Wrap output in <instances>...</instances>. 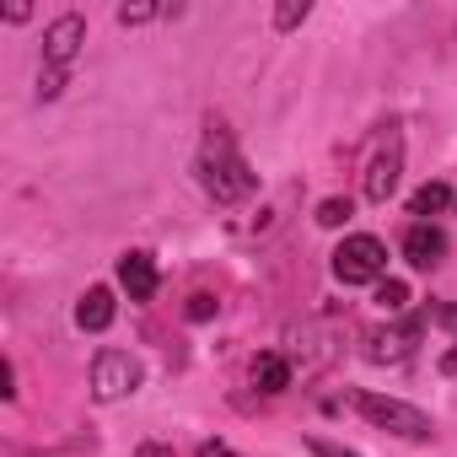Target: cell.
Instances as JSON below:
<instances>
[{
	"instance_id": "obj_1",
	"label": "cell",
	"mask_w": 457,
	"mask_h": 457,
	"mask_svg": "<svg viewBox=\"0 0 457 457\" xmlns=\"http://www.w3.org/2000/svg\"><path fill=\"white\" fill-rule=\"evenodd\" d=\"M194 172H199V188L215 204H237V199H248L259 188V172L237 156L232 135H210L204 151H199V162H194Z\"/></svg>"
},
{
	"instance_id": "obj_2",
	"label": "cell",
	"mask_w": 457,
	"mask_h": 457,
	"mask_svg": "<svg viewBox=\"0 0 457 457\" xmlns=\"http://www.w3.org/2000/svg\"><path fill=\"white\" fill-rule=\"evenodd\" d=\"M334 280L345 286H377L387 280V243L371 237V232H355L334 248Z\"/></svg>"
},
{
	"instance_id": "obj_3",
	"label": "cell",
	"mask_w": 457,
	"mask_h": 457,
	"mask_svg": "<svg viewBox=\"0 0 457 457\" xmlns=\"http://www.w3.org/2000/svg\"><path fill=\"white\" fill-rule=\"evenodd\" d=\"M350 403H355L377 430H393V436H409V441H430V436H436L430 414L414 409V403H403V398H387V393H355Z\"/></svg>"
},
{
	"instance_id": "obj_4",
	"label": "cell",
	"mask_w": 457,
	"mask_h": 457,
	"mask_svg": "<svg viewBox=\"0 0 457 457\" xmlns=\"http://www.w3.org/2000/svg\"><path fill=\"white\" fill-rule=\"evenodd\" d=\"M140 361L129 355V350H103L97 361H92V393H97V403H119V398H129L135 387H140Z\"/></svg>"
},
{
	"instance_id": "obj_5",
	"label": "cell",
	"mask_w": 457,
	"mask_h": 457,
	"mask_svg": "<svg viewBox=\"0 0 457 457\" xmlns=\"http://www.w3.org/2000/svg\"><path fill=\"white\" fill-rule=\"evenodd\" d=\"M398 172H403V140L387 129L382 151L366 162V199H371V204H387V199H393V188H398Z\"/></svg>"
},
{
	"instance_id": "obj_6",
	"label": "cell",
	"mask_w": 457,
	"mask_h": 457,
	"mask_svg": "<svg viewBox=\"0 0 457 457\" xmlns=\"http://www.w3.org/2000/svg\"><path fill=\"white\" fill-rule=\"evenodd\" d=\"M81 44H87V22H81L76 12L54 17V22L44 28V65H54V71H71V60L81 54Z\"/></svg>"
},
{
	"instance_id": "obj_7",
	"label": "cell",
	"mask_w": 457,
	"mask_h": 457,
	"mask_svg": "<svg viewBox=\"0 0 457 457\" xmlns=\"http://www.w3.org/2000/svg\"><path fill=\"white\" fill-rule=\"evenodd\" d=\"M403 259L414 270H436L446 259V232H441L436 220H414L409 232H403Z\"/></svg>"
},
{
	"instance_id": "obj_8",
	"label": "cell",
	"mask_w": 457,
	"mask_h": 457,
	"mask_svg": "<svg viewBox=\"0 0 457 457\" xmlns=\"http://www.w3.org/2000/svg\"><path fill=\"white\" fill-rule=\"evenodd\" d=\"M119 286L129 291V302H151L156 296V286H162V275H156V259L151 253H124L119 259Z\"/></svg>"
},
{
	"instance_id": "obj_9",
	"label": "cell",
	"mask_w": 457,
	"mask_h": 457,
	"mask_svg": "<svg viewBox=\"0 0 457 457\" xmlns=\"http://www.w3.org/2000/svg\"><path fill=\"white\" fill-rule=\"evenodd\" d=\"M420 328H425V318L414 312V318H403L398 328H382V334H371V361H403L409 350H414V339H420Z\"/></svg>"
},
{
	"instance_id": "obj_10",
	"label": "cell",
	"mask_w": 457,
	"mask_h": 457,
	"mask_svg": "<svg viewBox=\"0 0 457 457\" xmlns=\"http://www.w3.org/2000/svg\"><path fill=\"white\" fill-rule=\"evenodd\" d=\"M113 312H119L113 291H108V286H92V291L81 296V307H76V323H81L87 334H103V328L113 323Z\"/></svg>"
},
{
	"instance_id": "obj_11",
	"label": "cell",
	"mask_w": 457,
	"mask_h": 457,
	"mask_svg": "<svg viewBox=\"0 0 457 457\" xmlns=\"http://www.w3.org/2000/svg\"><path fill=\"white\" fill-rule=\"evenodd\" d=\"M452 199H457V194H452L446 183H425V188H414V199H409V215L430 220V215H441V210H446Z\"/></svg>"
},
{
	"instance_id": "obj_12",
	"label": "cell",
	"mask_w": 457,
	"mask_h": 457,
	"mask_svg": "<svg viewBox=\"0 0 457 457\" xmlns=\"http://www.w3.org/2000/svg\"><path fill=\"white\" fill-rule=\"evenodd\" d=\"M253 382H259L264 393H286V387H291V366H286V355H259V361H253Z\"/></svg>"
},
{
	"instance_id": "obj_13",
	"label": "cell",
	"mask_w": 457,
	"mask_h": 457,
	"mask_svg": "<svg viewBox=\"0 0 457 457\" xmlns=\"http://www.w3.org/2000/svg\"><path fill=\"white\" fill-rule=\"evenodd\" d=\"M307 17H312L307 0H286V6H275V33H296Z\"/></svg>"
},
{
	"instance_id": "obj_14",
	"label": "cell",
	"mask_w": 457,
	"mask_h": 457,
	"mask_svg": "<svg viewBox=\"0 0 457 457\" xmlns=\"http://www.w3.org/2000/svg\"><path fill=\"white\" fill-rule=\"evenodd\" d=\"M377 307L382 312H403L409 307V286L403 280H377Z\"/></svg>"
},
{
	"instance_id": "obj_15",
	"label": "cell",
	"mask_w": 457,
	"mask_h": 457,
	"mask_svg": "<svg viewBox=\"0 0 457 457\" xmlns=\"http://www.w3.org/2000/svg\"><path fill=\"white\" fill-rule=\"evenodd\" d=\"M350 215H355L350 199H323V204H318V226H345Z\"/></svg>"
},
{
	"instance_id": "obj_16",
	"label": "cell",
	"mask_w": 457,
	"mask_h": 457,
	"mask_svg": "<svg viewBox=\"0 0 457 457\" xmlns=\"http://www.w3.org/2000/svg\"><path fill=\"white\" fill-rule=\"evenodd\" d=\"M65 92V71H54V65H44V76H38V97L49 103V97H60Z\"/></svg>"
},
{
	"instance_id": "obj_17",
	"label": "cell",
	"mask_w": 457,
	"mask_h": 457,
	"mask_svg": "<svg viewBox=\"0 0 457 457\" xmlns=\"http://www.w3.org/2000/svg\"><path fill=\"white\" fill-rule=\"evenodd\" d=\"M307 452H312V457H361V452H350V446H339V441H323V436H312Z\"/></svg>"
},
{
	"instance_id": "obj_18",
	"label": "cell",
	"mask_w": 457,
	"mask_h": 457,
	"mask_svg": "<svg viewBox=\"0 0 457 457\" xmlns=\"http://www.w3.org/2000/svg\"><path fill=\"white\" fill-rule=\"evenodd\" d=\"M156 17V6H145V0H140V6H119V22L124 28H140V22H151Z\"/></svg>"
},
{
	"instance_id": "obj_19",
	"label": "cell",
	"mask_w": 457,
	"mask_h": 457,
	"mask_svg": "<svg viewBox=\"0 0 457 457\" xmlns=\"http://www.w3.org/2000/svg\"><path fill=\"white\" fill-rule=\"evenodd\" d=\"M210 312H215V302H210V296H188V318H194V323H204Z\"/></svg>"
},
{
	"instance_id": "obj_20",
	"label": "cell",
	"mask_w": 457,
	"mask_h": 457,
	"mask_svg": "<svg viewBox=\"0 0 457 457\" xmlns=\"http://www.w3.org/2000/svg\"><path fill=\"white\" fill-rule=\"evenodd\" d=\"M199 457H237V452L226 446V441H204V446H199Z\"/></svg>"
},
{
	"instance_id": "obj_21",
	"label": "cell",
	"mask_w": 457,
	"mask_h": 457,
	"mask_svg": "<svg viewBox=\"0 0 457 457\" xmlns=\"http://www.w3.org/2000/svg\"><path fill=\"white\" fill-rule=\"evenodd\" d=\"M140 457H167V452H162V446H145V452H140Z\"/></svg>"
}]
</instances>
